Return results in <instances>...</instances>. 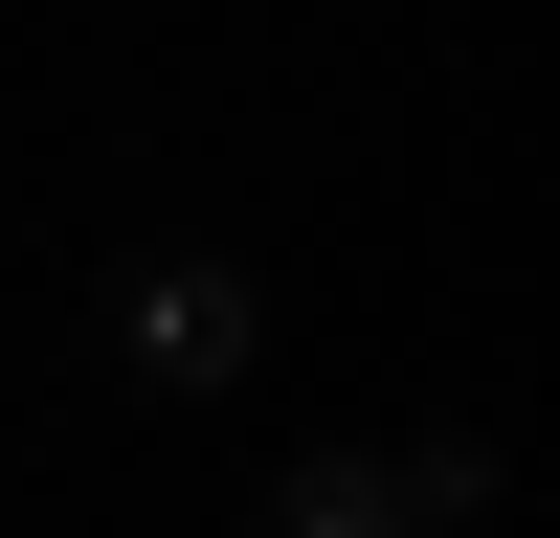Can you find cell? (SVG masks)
Wrapping results in <instances>:
<instances>
[{"instance_id": "obj_1", "label": "cell", "mask_w": 560, "mask_h": 538, "mask_svg": "<svg viewBox=\"0 0 560 538\" xmlns=\"http://www.w3.org/2000/svg\"><path fill=\"white\" fill-rule=\"evenodd\" d=\"M113 337H135L158 404H224V382L269 359V292H247L224 247H135V269H113Z\"/></svg>"}, {"instance_id": "obj_2", "label": "cell", "mask_w": 560, "mask_h": 538, "mask_svg": "<svg viewBox=\"0 0 560 538\" xmlns=\"http://www.w3.org/2000/svg\"><path fill=\"white\" fill-rule=\"evenodd\" d=\"M269 538H427V493H404L382 448H292V471H269Z\"/></svg>"}, {"instance_id": "obj_3", "label": "cell", "mask_w": 560, "mask_h": 538, "mask_svg": "<svg viewBox=\"0 0 560 538\" xmlns=\"http://www.w3.org/2000/svg\"><path fill=\"white\" fill-rule=\"evenodd\" d=\"M382 471H404V493H427V538H471V516H493V426H404V448H382Z\"/></svg>"}]
</instances>
